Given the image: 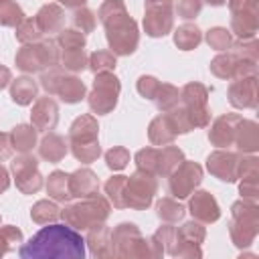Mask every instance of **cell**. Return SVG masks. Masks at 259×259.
<instances>
[{"label": "cell", "mask_w": 259, "mask_h": 259, "mask_svg": "<svg viewBox=\"0 0 259 259\" xmlns=\"http://www.w3.org/2000/svg\"><path fill=\"white\" fill-rule=\"evenodd\" d=\"M57 45L59 49H85L87 36L77 28H63L57 32Z\"/></svg>", "instance_id": "obj_46"}, {"label": "cell", "mask_w": 259, "mask_h": 259, "mask_svg": "<svg viewBox=\"0 0 259 259\" xmlns=\"http://www.w3.org/2000/svg\"><path fill=\"white\" fill-rule=\"evenodd\" d=\"M69 150L81 164H93L101 156L99 146V123L91 113H83L69 125Z\"/></svg>", "instance_id": "obj_5"}, {"label": "cell", "mask_w": 259, "mask_h": 259, "mask_svg": "<svg viewBox=\"0 0 259 259\" xmlns=\"http://www.w3.org/2000/svg\"><path fill=\"white\" fill-rule=\"evenodd\" d=\"M40 87L47 91V95H57L63 103H79L87 97V87L75 73H67L61 67H51L40 73Z\"/></svg>", "instance_id": "obj_7"}, {"label": "cell", "mask_w": 259, "mask_h": 259, "mask_svg": "<svg viewBox=\"0 0 259 259\" xmlns=\"http://www.w3.org/2000/svg\"><path fill=\"white\" fill-rule=\"evenodd\" d=\"M117 65V57L111 51H93L87 57V69L91 73H113Z\"/></svg>", "instance_id": "obj_39"}, {"label": "cell", "mask_w": 259, "mask_h": 259, "mask_svg": "<svg viewBox=\"0 0 259 259\" xmlns=\"http://www.w3.org/2000/svg\"><path fill=\"white\" fill-rule=\"evenodd\" d=\"M59 121V103L51 97H36L32 103V111H30V123L36 132H53L55 125Z\"/></svg>", "instance_id": "obj_22"}, {"label": "cell", "mask_w": 259, "mask_h": 259, "mask_svg": "<svg viewBox=\"0 0 259 259\" xmlns=\"http://www.w3.org/2000/svg\"><path fill=\"white\" fill-rule=\"evenodd\" d=\"M180 103L186 109V115L192 127H206L210 123V109H208V87L190 81L180 89Z\"/></svg>", "instance_id": "obj_11"}, {"label": "cell", "mask_w": 259, "mask_h": 259, "mask_svg": "<svg viewBox=\"0 0 259 259\" xmlns=\"http://www.w3.org/2000/svg\"><path fill=\"white\" fill-rule=\"evenodd\" d=\"M65 16L67 14L63 10V6L57 2L42 4L38 8V12L34 14V18H36V22L45 34H57L59 30H63L65 28Z\"/></svg>", "instance_id": "obj_23"}, {"label": "cell", "mask_w": 259, "mask_h": 259, "mask_svg": "<svg viewBox=\"0 0 259 259\" xmlns=\"http://www.w3.org/2000/svg\"><path fill=\"white\" fill-rule=\"evenodd\" d=\"M16 40L20 45H30V42H38L40 38H45V32L40 30L36 18H24L18 26H16Z\"/></svg>", "instance_id": "obj_42"}, {"label": "cell", "mask_w": 259, "mask_h": 259, "mask_svg": "<svg viewBox=\"0 0 259 259\" xmlns=\"http://www.w3.org/2000/svg\"><path fill=\"white\" fill-rule=\"evenodd\" d=\"M24 18V10L16 0H0V26L16 28Z\"/></svg>", "instance_id": "obj_41"}, {"label": "cell", "mask_w": 259, "mask_h": 259, "mask_svg": "<svg viewBox=\"0 0 259 259\" xmlns=\"http://www.w3.org/2000/svg\"><path fill=\"white\" fill-rule=\"evenodd\" d=\"M10 142L14 152L18 154L32 152V148L36 146V130L32 127V123H18L10 130Z\"/></svg>", "instance_id": "obj_31"}, {"label": "cell", "mask_w": 259, "mask_h": 259, "mask_svg": "<svg viewBox=\"0 0 259 259\" xmlns=\"http://www.w3.org/2000/svg\"><path fill=\"white\" fill-rule=\"evenodd\" d=\"M10 174L16 182V188L22 194H36L42 188V174L38 172V160L30 152L18 154L10 162Z\"/></svg>", "instance_id": "obj_17"}, {"label": "cell", "mask_w": 259, "mask_h": 259, "mask_svg": "<svg viewBox=\"0 0 259 259\" xmlns=\"http://www.w3.org/2000/svg\"><path fill=\"white\" fill-rule=\"evenodd\" d=\"M184 160V152L174 146V144H168V146H162L160 148V162H158V176H168L174 168L180 166V162Z\"/></svg>", "instance_id": "obj_37"}, {"label": "cell", "mask_w": 259, "mask_h": 259, "mask_svg": "<svg viewBox=\"0 0 259 259\" xmlns=\"http://www.w3.org/2000/svg\"><path fill=\"white\" fill-rule=\"evenodd\" d=\"M239 182V194L241 198L247 200H259V188H257V178H241Z\"/></svg>", "instance_id": "obj_52"}, {"label": "cell", "mask_w": 259, "mask_h": 259, "mask_svg": "<svg viewBox=\"0 0 259 259\" xmlns=\"http://www.w3.org/2000/svg\"><path fill=\"white\" fill-rule=\"evenodd\" d=\"M176 136L178 134H176V130H174V125H172V121H170V117L166 113L156 115L148 125V140H150L152 146L162 148V146L174 144Z\"/></svg>", "instance_id": "obj_28"}, {"label": "cell", "mask_w": 259, "mask_h": 259, "mask_svg": "<svg viewBox=\"0 0 259 259\" xmlns=\"http://www.w3.org/2000/svg\"><path fill=\"white\" fill-rule=\"evenodd\" d=\"M8 186H10V172H8V170L2 166V162H0V194L6 192Z\"/></svg>", "instance_id": "obj_54"}, {"label": "cell", "mask_w": 259, "mask_h": 259, "mask_svg": "<svg viewBox=\"0 0 259 259\" xmlns=\"http://www.w3.org/2000/svg\"><path fill=\"white\" fill-rule=\"evenodd\" d=\"M57 4H61L65 8H79V6H85L87 0H57Z\"/></svg>", "instance_id": "obj_56"}, {"label": "cell", "mask_w": 259, "mask_h": 259, "mask_svg": "<svg viewBox=\"0 0 259 259\" xmlns=\"http://www.w3.org/2000/svg\"><path fill=\"white\" fill-rule=\"evenodd\" d=\"M184 214H186V208L172 196H164V198H160L158 202H156V217L162 221V223H178V221H182L184 219Z\"/></svg>", "instance_id": "obj_34"}, {"label": "cell", "mask_w": 259, "mask_h": 259, "mask_svg": "<svg viewBox=\"0 0 259 259\" xmlns=\"http://www.w3.org/2000/svg\"><path fill=\"white\" fill-rule=\"evenodd\" d=\"M87 57L85 49H59V67L67 73H83L87 69Z\"/></svg>", "instance_id": "obj_33"}, {"label": "cell", "mask_w": 259, "mask_h": 259, "mask_svg": "<svg viewBox=\"0 0 259 259\" xmlns=\"http://www.w3.org/2000/svg\"><path fill=\"white\" fill-rule=\"evenodd\" d=\"M61 217V208L53 202V200H38L32 204L30 208V219L36 223V225H49V223H55L57 219Z\"/></svg>", "instance_id": "obj_38"}, {"label": "cell", "mask_w": 259, "mask_h": 259, "mask_svg": "<svg viewBox=\"0 0 259 259\" xmlns=\"http://www.w3.org/2000/svg\"><path fill=\"white\" fill-rule=\"evenodd\" d=\"M134 162H136V168L138 170H144V172H150L154 176H158V162H160V148H142L136 152L134 156Z\"/></svg>", "instance_id": "obj_40"}, {"label": "cell", "mask_w": 259, "mask_h": 259, "mask_svg": "<svg viewBox=\"0 0 259 259\" xmlns=\"http://www.w3.org/2000/svg\"><path fill=\"white\" fill-rule=\"evenodd\" d=\"M259 233V204L257 200L239 198L231 204L229 237L237 249H247L253 245Z\"/></svg>", "instance_id": "obj_6"}, {"label": "cell", "mask_w": 259, "mask_h": 259, "mask_svg": "<svg viewBox=\"0 0 259 259\" xmlns=\"http://www.w3.org/2000/svg\"><path fill=\"white\" fill-rule=\"evenodd\" d=\"M202 10V0H174V14L184 20H194Z\"/></svg>", "instance_id": "obj_49"}, {"label": "cell", "mask_w": 259, "mask_h": 259, "mask_svg": "<svg viewBox=\"0 0 259 259\" xmlns=\"http://www.w3.org/2000/svg\"><path fill=\"white\" fill-rule=\"evenodd\" d=\"M125 182H127V176L123 174H113L105 180L103 184V190H105V196L107 200L115 206V208H125Z\"/></svg>", "instance_id": "obj_35"}, {"label": "cell", "mask_w": 259, "mask_h": 259, "mask_svg": "<svg viewBox=\"0 0 259 259\" xmlns=\"http://www.w3.org/2000/svg\"><path fill=\"white\" fill-rule=\"evenodd\" d=\"M144 32L152 38H162L174 28V0H146Z\"/></svg>", "instance_id": "obj_13"}, {"label": "cell", "mask_w": 259, "mask_h": 259, "mask_svg": "<svg viewBox=\"0 0 259 259\" xmlns=\"http://www.w3.org/2000/svg\"><path fill=\"white\" fill-rule=\"evenodd\" d=\"M160 79H156L154 75H140L138 81H136V89L138 93L144 97V99H154L156 93H158V87H160Z\"/></svg>", "instance_id": "obj_50"}, {"label": "cell", "mask_w": 259, "mask_h": 259, "mask_svg": "<svg viewBox=\"0 0 259 259\" xmlns=\"http://www.w3.org/2000/svg\"><path fill=\"white\" fill-rule=\"evenodd\" d=\"M103 158H105V164H107L109 170L119 172V170H123L130 164V150L123 148V146H111L103 154Z\"/></svg>", "instance_id": "obj_47"}, {"label": "cell", "mask_w": 259, "mask_h": 259, "mask_svg": "<svg viewBox=\"0 0 259 259\" xmlns=\"http://www.w3.org/2000/svg\"><path fill=\"white\" fill-rule=\"evenodd\" d=\"M188 212L194 221L202 225H210L221 219V206L208 190H192L188 200Z\"/></svg>", "instance_id": "obj_21"}, {"label": "cell", "mask_w": 259, "mask_h": 259, "mask_svg": "<svg viewBox=\"0 0 259 259\" xmlns=\"http://www.w3.org/2000/svg\"><path fill=\"white\" fill-rule=\"evenodd\" d=\"M71 22H73V28L87 34V32H93V28L97 24V14L87 6H79V8H73Z\"/></svg>", "instance_id": "obj_45"}, {"label": "cell", "mask_w": 259, "mask_h": 259, "mask_svg": "<svg viewBox=\"0 0 259 259\" xmlns=\"http://www.w3.org/2000/svg\"><path fill=\"white\" fill-rule=\"evenodd\" d=\"M10 81H12L10 69H8L6 65H0V91H2L6 85H10Z\"/></svg>", "instance_id": "obj_55"}, {"label": "cell", "mask_w": 259, "mask_h": 259, "mask_svg": "<svg viewBox=\"0 0 259 259\" xmlns=\"http://www.w3.org/2000/svg\"><path fill=\"white\" fill-rule=\"evenodd\" d=\"M111 214V202L103 194H91L87 198H79V202H71L61 208V219L71 229L83 233L93 225L105 223Z\"/></svg>", "instance_id": "obj_4"}, {"label": "cell", "mask_w": 259, "mask_h": 259, "mask_svg": "<svg viewBox=\"0 0 259 259\" xmlns=\"http://www.w3.org/2000/svg\"><path fill=\"white\" fill-rule=\"evenodd\" d=\"M38 95V83L32 77H16L10 81V99L16 105H30Z\"/></svg>", "instance_id": "obj_29"}, {"label": "cell", "mask_w": 259, "mask_h": 259, "mask_svg": "<svg viewBox=\"0 0 259 259\" xmlns=\"http://www.w3.org/2000/svg\"><path fill=\"white\" fill-rule=\"evenodd\" d=\"M202 40V30L194 22H184L174 30V45L180 51H194Z\"/></svg>", "instance_id": "obj_32"}, {"label": "cell", "mask_w": 259, "mask_h": 259, "mask_svg": "<svg viewBox=\"0 0 259 259\" xmlns=\"http://www.w3.org/2000/svg\"><path fill=\"white\" fill-rule=\"evenodd\" d=\"M22 73H42L45 69L59 67V45L55 38H40L38 42L22 45L14 57Z\"/></svg>", "instance_id": "obj_8"}, {"label": "cell", "mask_w": 259, "mask_h": 259, "mask_svg": "<svg viewBox=\"0 0 259 259\" xmlns=\"http://www.w3.org/2000/svg\"><path fill=\"white\" fill-rule=\"evenodd\" d=\"M20 259H83L85 239L69 225L49 223L18 247Z\"/></svg>", "instance_id": "obj_1"}, {"label": "cell", "mask_w": 259, "mask_h": 259, "mask_svg": "<svg viewBox=\"0 0 259 259\" xmlns=\"http://www.w3.org/2000/svg\"><path fill=\"white\" fill-rule=\"evenodd\" d=\"M257 63H259V45L257 38H239V42H233L229 51L219 53L208 69L214 77L233 81L247 75H257Z\"/></svg>", "instance_id": "obj_3"}, {"label": "cell", "mask_w": 259, "mask_h": 259, "mask_svg": "<svg viewBox=\"0 0 259 259\" xmlns=\"http://www.w3.org/2000/svg\"><path fill=\"white\" fill-rule=\"evenodd\" d=\"M152 237L164 247V253H170L174 247V241H176V227H172V223H164L156 229V233Z\"/></svg>", "instance_id": "obj_51"}, {"label": "cell", "mask_w": 259, "mask_h": 259, "mask_svg": "<svg viewBox=\"0 0 259 259\" xmlns=\"http://www.w3.org/2000/svg\"><path fill=\"white\" fill-rule=\"evenodd\" d=\"M22 241H24V237L18 227H14V225L0 227V257L10 251H16L22 245Z\"/></svg>", "instance_id": "obj_43"}, {"label": "cell", "mask_w": 259, "mask_h": 259, "mask_svg": "<svg viewBox=\"0 0 259 259\" xmlns=\"http://www.w3.org/2000/svg\"><path fill=\"white\" fill-rule=\"evenodd\" d=\"M241 152H231L229 148H217L206 156V170L221 182H237Z\"/></svg>", "instance_id": "obj_18"}, {"label": "cell", "mask_w": 259, "mask_h": 259, "mask_svg": "<svg viewBox=\"0 0 259 259\" xmlns=\"http://www.w3.org/2000/svg\"><path fill=\"white\" fill-rule=\"evenodd\" d=\"M14 148H12V142H10V132H0V162L2 160H8L12 156Z\"/></svg>", "instance_id": "obj_53"}, {"label": "cell", "mask_w": 259, "mask_h": 259, "mask_svg": "<svg viewBox=\"0 0 259 259\" xmlns=\"http://www.w3.org/2000/svg\"><path fill=\"white\" fill-rule=\"evenodd\" d=\"M231 34L237 38H255L259 30V0H229Z\"/></svg>", "instance_id": "obj_14"}, {"label": "cell", "mask_w": 259, "mask_h": 259, "mask_svg": "<svg viewBox=\"0 0 259 259\" xmlns=\"http://www.w3.org/2000/svg\"><path fill=\"white\" fill-rule=\"evenodd\" d=\"M85 245L89 247V253L93 257H111V229L105 223L93 225L91 229H87Z\"/></svg>", "instance_id": "obj_25"}, {"label": "cell", "mask_w": 259, "mask_h": 259, "mask_svg": "<svg viewBox=\"0 0 259 259\" xmlns=\"http://www.w3.org/2000/svg\"><path fill=\"white\" fill-rule=\"evenodd\" d=\"M69 154V142L55 132H47L42 136V140L38 142V156L51 164L61 162L65 156Z\"/></svg>", "instance_id": "obj_26"}, {"label": "cell", "mask_w": 259, "mask_h": 259, "mask_svg": "<svg viewBox=\"0 0 259 259\" xmlns=\"http://www.w3.org/2000/svg\"><path fill=\"white\" fill-rule=\"evenodd\" d=\"M0 221H2V214H0Z\"/></svg>", "instance_id": "obj_58"}, {"label": "cell", "mask_w": 259, "mask_h": 259, "mask_svg": "<svg viewBox=\"0 0 259 259\" xmlns=\"http://www.w3.org/2000/svg\"><path fill=\"white\" fill-rule=\"evenodd\" d=\"M202 2H206L208 6H223V4H227V0H202Z\"/></svg>", "instance_id": "obj_57"}, {"label": "cell", "mask_w": 259, "mask_h": 259, "mask_svg": "<svg viewBox=\"0 0 259 259\" xmlns=\"http://www.w3.org/2000/svg\"><path fill=\"white\" fill-rule=\"evenodd\" d=\"M111 257H121V259H144L152 257L150 249V239H146L136 223H119L111 231Z\"/></svg>", "instance_id": "obj_9"}, {"label": "cell", "mask_w": 259, "mask_h": 259, "mask_svg": "<svg viewBox=\"0 0 259 259\" xmlns=\"http://www.w3.org/2000/svg\"><path fill=\"white\" fill-rule=\"evenodd\" d=\"M241 178H259V158L255 154H241L237 180Z\"/></svg>", "instance_id": "obj_48"}, {"label": "cell", "mask_w": 259, "mask_h": 259, "mask_svg": "<svg viewBox=\"0 0 259 259\" xmlns=\"http://www.w3.org/2000/svg\"><path fill=\"white\" fill-rule=\"evenodd\" d=\"M97 18L105 28V40L115 57H130L140 45L138 22L130 16L123 0H103Z\"/></svg>", "instance_id": "obj_2"}, {"label": "cell", "mask_w": 259, "mask_h": 259, "mask_svg": "<svg viewBox=\"0 0 259 259\" xmlns=\"http://www.w3.org/2000/svg\"><path fill=\"white\" fill-rule=\"evenodd\" d=\"M233 146L241 154H255L259 150V123L243 117L239 127H237V136H235Z\"/></svg>", "instance_id": "obj_27"}, {"label": "cell", "mask_w": 259, "mask_h": 259, "mask_svg": "<svg viewBox=\"0 0 259 259\" xmlns=\"http://www.w3.org/2000/svg\"><path fill=\"white\" fill-rule=\"evenodd\" d=\"M69 184H71V194L75 198H87L99 192V178L91 168H77L75 172H71Z\"/></svg>", "instance_id": "obj_24"}, {"label": "cell", "mask_w": 259, "mask_h": 259, "mask_svg": "<svg viewBox=\"0 0 259 259\" xmlns=\"http://www.w3.org/2000/svg\"><path fill=\"white\" fill-rule=\"evenodd\" d=\"M158 194V176L136 170L132 176H127L125 182V208L132 210H146L152 202L154 196Z\"/></svg>", "instance_id": "obj_12"}, {"label": "cell", "mask_w": 259, "mask_h": 259, "mask_svg": "<svg viewBox=\"0 0 259 259\" xmlns=\"http://www.w3.org/2000/svg\"><path fill=\"white\" fill-rule=\"evenodd\" d=\"M204 40H206V45H208L212 51L223 53V51H229V49H231V45H233V34H231V30H227L225 26H212V28L206 30Z\"/></svg>", "instance_id": "obj_44"}, {"label": "cell", "mask_w": 259, "mask_h": 259, "mask_svg": "<svg viewBox=\"0 0 259 259\" xmlns=\"http://www.w3.org/2000/svg\"><path fill=\"white\" fill-rule=\"evenodd\" d=\"M152 101H154V105H156V109L160 113H166V111L174 109L180 103V89L176 85H172V83H160L158 93H156V97Z\"/></svg>", "instance_id": "obj_36"}, {"label": "cell", "mask_w": 259, "mask_h": 259, "mask_svg": "<svg viewBox=\"0 0 259 259\" xmlns=\"http://www.w3.org/2000/svg\"><path fill=\"white\" fill-rule=\"evenodd\" d=\"M47 194L57 200V202H69L73 198L71 194V184H69V174L63 170H53L45 182Z\"/></svg>", "instance_id": "obj_30"}, {"label": "cell", "mask_w": 259, "mask_h": 259, "mask_svg": "<svg viewBox=\"0 0 259 259\" xmlns=\"http://www.w3.org/2000/svg\"><path fill=\"white\" fill-rule=\"evenodd\" d=\"M243 115L239 113H223L219 115L208 130V142L214 148H231L235 144V136H237V127L241 123Z\"/></svg>", "instance_id": "obj_20"}, {"label": "cell", "mask_w": 259, "mask_h": 259, "mask_svg": "<svg viewBox=\"0 0 259 259\" xmlns=\"http://www.w3.org/2000/svg\"><path fill=\"white\" fill-rule=\"evenodd\" d=\"M121 83L113 73H97L87 95L89 109L97 115H107L117 107Z\"/></svg>", "instance_id": "obj_10"}, {"label": "cell", "mask_w": 259, "mask_h": 259, "mask_svg": "<svg viewBox=\"0 0 259 259\" xmlns=\"http://www.w3.org/2000/svg\"><path fill=\"white\" fill-rule=\"evenodd\" d=\"M206 239V229L198 221H188L182 223L176 229V241L174 247L168 255L172 257H182V259H200L202 257V243Z\"/></svg>", "instance_id": "obj_15"}, {"label": "cell", "mask_w": 259, "mask_h": 259, "mask_svg": "<svg viewBox=\"0 0 259 259\" xmlns=\"http://www.w3.org/2000/svg\"><path fill=\"white\" fill-rule=\"evenodd\" d=\"M229 103L235 109H255L257 107V75H247L233 79L227 89Z\"/></svg>", "instance_id": "obj_19"}, {"label": "cell", "mask_w": 259, "mask_h": 259, "mask_svg": "<svg viewBox=\"0 0 259 259\" xmlns=\"http://www.w3.org/2000/svg\"><path fill=\"white\" fill-rule=\"evenodd\" d=\"M168 192L174 198H188L192 190H196L202 182V166L192 160H182L178 168H174L168 176Z\"/></svg>", "instance_id": "obj_16"}]
</instances>
